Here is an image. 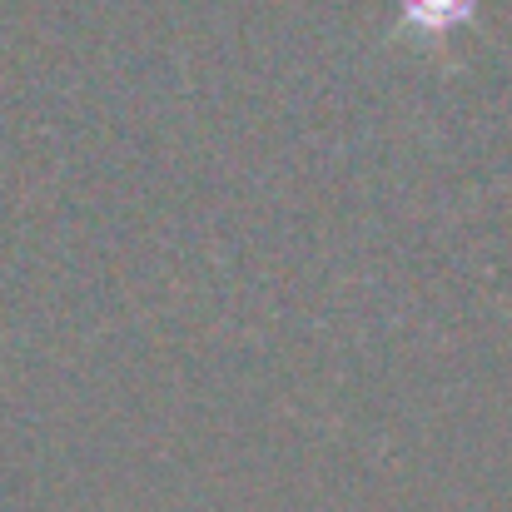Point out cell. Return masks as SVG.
<instances>
[{
  "label": "cell",
  "instance_id": "obj_1",
  "mask_svg": "<svg viewBox=\"0 0 512 512\" xmlns=\"http://www.w3.org/2000/svg\"><path fill=\"white\" fill-rule=\"evenodd\" d=\"M473 5H478V0H403V20H408L413 30H423V35H443V30H453L458 20H468Z\"/></svg>",
  "mask_w": 512,
  "mask_h": 512
}]
</instances>
